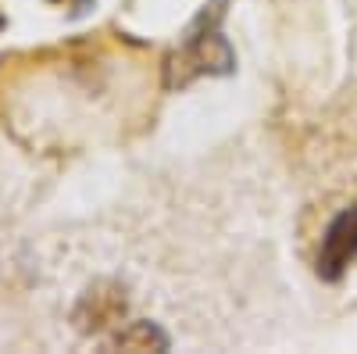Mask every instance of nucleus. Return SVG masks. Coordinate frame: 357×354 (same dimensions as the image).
Returning a JSON list of instances; mask_svg holds the SVG:
<instances>
[{"instance_id":"3","label":"nucleus","mask_w":357,"mask_h":354,"mask_svg":"<svg viewBox=\"0 0 357 354\" xmlns=\"http://www.w3.org/2000/svg\"><path fill=\"white\" fill-rule=\"evenodd\" d=\"M111 347H122V351H165L168 337L158 326H151V322H132L129 330H122L111 340Z\"/></svg>"},{"instance_id":"2","label":"nucleus","mask_w":357,"mask_h":354,"mask_svg":"<svg viewBox=\"0 0 357 354\" xmlns=\"http://www.w3.org/2000/svg\"><path fill=\"white\" fill-rule=\"evenodd\" d=\"M354 258H357V208H347L329 222V229H325V236H321L318 276L336 283Z\"/></svg>"},{"instance_id":"1","label":"nucleus","mask_w":357,"mask_h":354,"mask_svg":"<svg viewBox=\"0 0 357 354\" xmlns=\"http://www.w3.org/2000/svg\"><path fill=\"white\" fill-rule=\"evenodd\" d=\"M211 50H229V43L218 33V22L211 25V33H197L193 29V33L186 36V47L168 61V86H186L200 72H229L232 61L211 57Z\"/></svg>"}]
</instances>
